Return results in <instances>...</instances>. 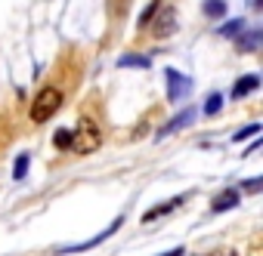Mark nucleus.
<instances>
[{
  "instance_id": "obj_9",
  "label": "nucleus",
  "mask_w": 263,
  "mask_h": 256,
  "mask_svg": "<svg viewBox=\"0 0 263 256\" xmlns=\"http://www.w3.org/2000/svg\"><path fill=\"white\" fill-rule=\"evenodd\" d=\"M183 204V198H174V201H167V204H158V207H152V210H146V216H143V222H155V219H161V216H167L171 210H177Z\"/></svg>"
},
{
  "instance_id": "obj_5",
  "label": "nucleus",
  "mask_w": 263,
  "mask_h": 256,
  "mask_svg": "<svg viewBox=\"0 0 263 256\" xmlns=\"http://www.w3.org/2000/svg\"><path fill=\"white\" fill-rule=\"evenodd\" d=\"M155 16H158V19H152V22H155V28H152L155 37H158V40H161V37H171V34L177 31V10H174V7H164V10H158Z\"/></svg>"
},
{
  "instance_id": "obj_17",
  "label": "nucleus",
  "mask_w": 263,
  "mask_h": 256,
  "mask_svg": "<svg viewBox=\"0 0 263 256\" xmlns=\"http://www.w3.org/2000/svg\"><path fill=\"white\" fill-rule=\"evenodd\" d=\"M260 133V123H248L245 130H238L235 136H232V142H245V139H251V136H257Z\"/></svg>"
},
{
  "instance_id": "obj_4",
  "label": "nucleus",
  "mask_w": 263,
  "mask_h": 256,
  "mask_svg": "<svg viewBox=\"0 0 263 256\" xmlns=\"http://www.w3.org/2000/svg\"><path fill=\"white\" fill-rule=\"evenodd\" d=\"M121 222H124V219L118 216V219H115L108 228H102V231H99V234H93L90 241H81V244H68V247H56L53 253H56V256H65V253H84V250H93V247H96V244H102L108 234H115V231L121 228Z\"/></svg>"
},
{
  "instance_id": "obj_16",
  "label": "nucleus",
  "mask_w": 263,
  "mask_h": 256,
  "mask_svg": "<svg viewBox=\"0 0 263 256\" xmlns=\"http://www.w3.org/2000/svg\"><path fill=\"white\" fill-rule=\"evenodd\" d=\"M53 145L56 148H71V130H65V126H62V130H56L53 133Z\"/></svg>"
},
{
  "instance_id": "obj_3",
  "label": "nucleus",
  "mask_w": 263,
  "mask_h": 256,
  "mask_svg": "<svg viewBox=\"0 0 263 256\" xmlns=\"http://www.w3.org/2000/svg\"><path fill=\"white\" fill-rule=\"evenodd\" d=\"M164 77H167V99L171 102H183L186 96H192V77L180 74L177 68H167Z\"/></svg>"
},
{
  "instance_id": "obj_2",
  "label": "nucleus",
  "mask_w": 263,
  "mask_h": 256,
  "mask_svg": "<svg viewBox=\"0 0 263 256\" xmlns=\"http://www.w3.org/2000/svg\"><path fill=\"white\" fill-rule=\"evenodd\" d=\"M99 142H102L99 126H96L90 117H84V120L78 123V130H71V148H74L78 155H90V152H96Z\"/></svg>"
},
{
  "instance_id": "obj_6",
  "label": "nucleus",
  "mask_w": 263,
  "mask_h": 256,
  "mask_svg": "<svg viewBox=\"0 0 263 256\" xmlns=\"http://www.w3.org/2000/svg\"><path fill=\"white\" fill-rule=\"evenodd\" d=\"M232 207H238V188H226V191H220V195L214 198V204H211L214 213H223V210H232Z\"/></svg>"
},
{
  "instance_id": "obj_8",
  "label": "nucleus",
  "mask_w": 263,
  "mask_h": 256,
  "mask_svg": "<svg viewBox=\"0 0 263 256\" xmlns=\"http://www.w3.org/2000/svg\"><path fill=\"white\" fill-rule=\"evenodd\" d=\"M257 87H260V77H257V74H245V77L235 80V87H232V99H241V96L254 93Z\"/></svg>"
},
{
  "instance_id": "obj_11",
  "label": "nucleus",
  "mask_w": 263,
  "mask_h": 256,
  "mask_svg": "<svg viewBox=\"0 0 263 256\" xmlns=\"http://www.w3.org/2000/svg\"><path fill=\"white\" fill-rule=\"evenodd\" d=\"M257 44H260V31H251V34H245V37H235V47H238L241 53H254Z\"/></svg>"
},
{
  "instance_id": "obj_12",
  "label": "nucleus",
  "mask_w": 263,
  "mask_h": 256,
  "mask_svg": "<svg viewBox=\"0 0 263 256\" xmlns=\"http://www.w3.org/2000/svg\"><path fill=\"white\" fill-rule=\"evenodd\" d=\"M241 31H245V19H232V22H226V25L217 28L220 37H235V34H241Z\"/></svg>"
},
{
  "instance_id": "obj_10",
  "label": "nucleus",
  "mask_w": 263,
  "mask_h": 256,
  "mask_svg": "<svg viewBox=\"0 0 263 256\" xmlns=\"http://www.w3.org/2000/svg\"><path fill=\"white\" fill-rule=\"evenodd\" d=\"M201 13L208 19H223L226 16V0H204L201 4Z\"/></svg>"
},
{
  "instance_id": "obj_19",
  "label": "nucleus",
  "mask_w": 263,
  "mask_h": 256,
  "mask_svg": "<svg viewBox=\"0 0 263 256\" xmlns=\"http://www.w3.org/2000/svg\"><path fill=\"white\" fill-rule=\"evenodd\" d=\"M260 188H263V179H260V176H254V179H245V182H241V191H251V195H254V191H260Z\"/></svg>"
},
{
  "instance_id": "obj_7",
  "label": "nucleus",
  "mask_w": 263,
  "mask_h": 256,
  "mask_svg": "<svg viewBox=\"0 0 263 256\" xmlns=\"http://www.w3.org/2000/svg\"><path fill=\"white\" fill-rule=\"evenodd\" d=\"M192 117H195V111H192V108H186V111H180V114H177V117H174L171 123H164V126H161V130H158V136L164 139V136H171V133H177V130H180V126H186V123H192Z\"/></svg>"
},
{
  "instance_id": "obj_1",
  "label": "nucleus",
  "mask_w": 263,
  "mask_h": 256,
  "mask_svg": "<svg viewBox=\"0 0 263 256\" xmlns=\"http://www.w3.org/2000/svg\"><path fill=\"white\" fill-rule=\"evenodd\" d=\"M59 108H62V90L47 87V90H41L37 99L31 102V120H34V123H44V120H50Z\"/></svg>"
},
{
  "instance_id": "obj_20",
  "label": "nucleus",
  "mask_w": 263,
  "mask_h": 256,
  "mask_svg": "<svg viewBox=\"0 0 263 256\" xmlns=\"http://www.w3.org/2000/svg\"><path fill=\"white\" fill-rule=\"evenodd\" d=\"M183 253H186V250H183V247H177V250H167V253H161V256H183Z\"/></svg>"
},
{
  "instance_id": "obj_15",
  "label": "nucleus",
  "mask_w": 263,
  "mask_h": 256,
  "mask_svg": "<svg viewBox=\"0 0 263 256\" xmlns=\"http://www.w3.org/2000/svg\"><path fill=\"white\" fill-rule=\"evenodd\" d=\"M28 152H22L19 158H16V167H13V179H25V173H28Z\"/></svg>"
},
{
  "instance_id": "obj_18",
  "label": "nucleus",
  "mask_w": 263,
  "mask_h": 256,
  "mask_svg": "<svg viewBox=\"0 0 263 256\" xmlns=\"http://www.w3.org/2000/svg\"><path fill=\"white\" fill-rule=\"evenodd\" d=\"M220 108H223V96H220V93L208 96V102H204V114H217Z\"/></svg>"
},
{
  "instance_id": "obj_14",
  "label": "nucleus",
  "mask_w": 263,
  "mask_h": 256,
  "mask_svg": "<svg viewBox=\"0 0 263 256\" xmlns=\"http://www.w3.org/2000/svg\"><path fill=\"white\" fill-rule=\"evenodd\" d=\"M161 10V0H152V4L143 10V16H140V28H149L152 25V19H155V13Z\"/></svg>"
},
{
  "instance_id": "obj_13",
  "label": "nucleus",
  "mask_w": 263,
  "mask_h": 256,
  "mask_svg": "<svg viewBox=\"0 0 263 256\" xmlns=\"http://www.w3.org/2000/svg\"><path fill=\"white\" fill-rule=\"evenodd\" d=\"M121 68H149V56H121Z\"/></svg>"
}]
</instances>
